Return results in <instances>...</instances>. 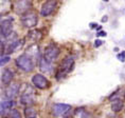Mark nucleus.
<instances>
[{
  "instance_id": "nucleus-1",
  "label": "nucleus",
  "mask_w": 125,
  "mask_h": 118,
  "mask_svg": "<svg viewBox=\"0 0 125 118\" xmlns=\"http://www.w3.org/2000/svg\"><path fill=\"white\" fill-rule=\"evenodd\" d=\"M73 69H74V58L72 57V56L68 55L62 59V63L59 64L58 70H57L56 75H55L56 80H61L62 78H64L68 73L72 72Z\"/></svg>"
},
{
  "instance_id": "nucleus-12",
  "label": "nucleus",
  "mask_w": 125,
  "mask_h": 118,
  "mask_svg": "<svg viewBox=\"0 0 125 118\" xmlns=\"http://www.w3.org/2000/svg\"><path fill=\"white\" fill-rule=\"evenodd\" d=\"M14 78V73L13 71L9 70V69H4L3 72L1 73V83L4 85H8L9 83H11V81Z\"/></svg>"
},
{
  "instance_id": "nucleus-5",
  "label": "nucleus",
  "mask_w": 125,
  "mask_h": 118,
  "mask_svg": "<svg viewBox=\"0 0 125 118\" xmlns=\"http://www.w3.org/2000/svg\"><path fill=\"white\" fill-rule=\"evenodd\" d=\"M57 7V1L56 0H47V1L42 5L40 8V16L42 17H48L53 12L56 10Z\"/></svg>"
},
{
  "instance_id": "nucleus-17",
  "label": "nucleus",
  "mask_w": 125,
  "mask_h": 118,
  "mask_svg": "<svg viewBox=\"0 0 125 118\" xmlns=\"http://www.w3.org/2000/svg\"><path fill=\"white\" fill-rule=\"evenodd\" d=\"M8 117L9 118H22V117H21L20 112L18 110H16V109H12V110L9 111Z\"/></svg>"
},
{
  "instance_id": "nucleus-27",
  "label": "nucleus",
  "mask_w": 125,
  "mask_h": 118,
  "mask_svg": "<svg viewBox=\"0 0 125 118\" xmlns=\"http://www.w3.org/2000/svg\"><path fill=\"white\" fill-rule=\"evenodd\" d=\"M90 29H98V23H94V22H91L89 24Z\"/></svg>"
},
{
  "instance_id": "nucleus-3",
  "label": "nucleus",
  "mask_w": 125,
  "mask_h": 118,
  "mask_svg": "<svg viewBox=\"0 0 125 118\" xmlns=\"http://www.w3.org/2000/svg\"><path fill=\"white\" fill-rule=\"evenodd\" d=\"M38 22V16L34 11H29L21 17V23L26 29H33L37 25Z\"/></svg>"
},
{
  "instance_id": "nucleus-7",
  "label": "nucleus",
  "mask_w": 125,
  "mask_h": 118,
  "mask_svg": "<svg viewBox=\"0 0 125 118\" xmlns=\"http://www.w3.org/2000/svg\"><path fill=\"white\" fill-rule=\"evenodd\" d=\"M71 110V105L66 103H54L52 105V114L54 117H61Z\"/></svg>"
},
{
  "instance_id": "nucleus-2",
  "label": "nucleus",
  "mask_w": 125,
  "mask_h": 118,
  "mask_svg": "<svg viewBox=\"0 0 125 118\" xmlns=\"http://www.w3.org/2000/svg\"><path fill=\"white\" fill-rule=\"evenodd\" d=\"M17 67H19L21 71L26 73H30L34 70V62H33V58L29 56L28 54H22L20 56H18L15 60Z\"/></svg>"
},
{
  "instance_id": "nucleus-10",
  "label": "nucleus",
  "mask_w": 125,
  "mask_h": 118,
  "mask_svg": "<svg viewBox=\"0 0 125 118\" xmlns=\"http://www.w3.org/2000/svg\"><path fill=\"white\" fill-rule=\"evenodd\" d=\"M19 90H20V85L18 84V83H16V82L11 83V84H9L7 86V89H5V91H4L5 97L8 99H12V100H13V99L18 95Z\"/></svg>"
},
{
  "instance_id": "nucleus-8",
  "label": "nucleus",
  "mask_w": 125,
  "mask_h": 118,
  "mask_svg": "<svg viewBox=\"0 0 125 118\" xmlns=\"http://www.w3.org/2000/svg\"><path fill=\"white\" fill-rule=\"evenodd\" d=\"M35 101V97H34V90L31 86L28 85V90L22 92L20 96V102L26 105H32Z\"/></svg>"
},
{
  "instance_id": "nucleus-22",
  "label": "nucleus",
  "mask_w": 125,
  "mask_h": 118,
  "mask_svg": "<svg viewBox=\"0 0 125 118\" xmlns=\"http://www.w3.org/2000/svg\"><path fill=\"white\" fill-rule=\"evenodd\" d=\"M10 61V57L9 56H5V55H1V60H0V66L3 67L5 63H8Z\"/></svg>"
},
{
  "instance_id": "nucleus-31",
  "label": "nucleus",
  "mask_w": 125,
  "mask_h": 118,
  "mask_svg": "<svg viewBox=\"0 0 125 118\" xmlns=\"http://www.w3.org/2000/svg\"><path fill=\"white\" fill-rule=\"evenodd\" d=\"M124 99H125V93H124Z\"/></svg>"
},
{
  "instance_id": "nucleus-29",
  "label": "nucleus",
  "mask_w": 125,
  "mask_h": 118,
  "mask_svg": "<svg viewBox=\"0 0 125 118\" xmlns=\"http://www.w3.org/2000/svg\"><path fill=\"white\" fill-rule=\"evenodd\" d=\"M30 118H37L36 116H32V117H30Z\"/></svg>"
},
{
  "instance_id": "nucleus-9",
  "label": "nucleus",
  "mask_w": 125,
  "mask_h": 118,
  "mask_svg": "<svg viewBox=\"0 0 125 118\" xmlns=\"http://www.w3.org/2000/svg\"><path fill=\"white\" fill-rule=\"evenodd\" d=\"M13 31V19H3L1 21V26H0V33L1 36L4 38H8L11 35Z\"/></svg>"
},
{
  "instance_id": "nucleus-14",
  "label": "nucleus",
  "mask_w": 125,
  "mask_h": 118,
  "mask_svg": "<svg viewBox=\"0 0 125 118\" xmlns=\"http://www.w3.org/2000/svg\"><path fill=\"white\" fill-rule=\"evenodd\" d=\"M14 105V101L12 99H8V100H2L1 101V105H0V110H1V115L4 114L7 111L12 110Z\"/></svg>"
},
{
  "instance_id": "nucleus-26",
  "label": "nucleus",
  "mask_w": 125,
  "mask_h": 118,
  "mask_svg": "<svg viewBox=\"0 0 125 118\" xmlns=\"http://www.w3.org/2000/svg\"><path fill=\"white\" fill-rule=\"evenodd\" d=\"M96 35H98L99 37H105L106 35H107V34H106L105 31H101V32H99L98 34H96Z\"/></svg>"
},
{
  "instance_id": "nucleus-30",
  "label": "nucleus",
  "mask_w": 125,
  "mask_h": 118,
  "mask_svg": "<svg viewBox=\"0 0 125 118\" xmlns=\"http://www.w3.org/2000/svg\"><path fill=\"white\" fill-rule=\"evenodd\" d=\"M103 1H105V2H107V1H109V0H103Z\"/></svg>"
},
{
  "instance_id": "nucleus-4",
  "label": "nucleus",
  "mask_w": 125,
  "mask_h": 118,
  "mask_svg": "<svg viewBox=\"0 0 125 118\" xmlns=\"http://www.w3.org/2000/svg\"><path fill=\"white\" fill-rule=\"evenodd\" d=\"M59 52L61 51H59L58 46L51 43V44H49L45 49V52H43V58H45L47 61H49V62H53V61L58 57Z\"/></svg>"
},
{
  "instance_id": "nucleus-6",
  "label": "nucleus",
  "mask_w": 125,
  "mask_h": 118,
  "mask_svg": "<svg viewBox=\"0 0 125 118\" xmlns=\"http://www.w3.org/2000/svg\"><path fill=\"white\" fill-rule=\"evenodd\" d=\"M32 83L35 88L39 90H46L50 86V81L42 74H35L32 77Z\"/></svg>"
},
{
  "instance_id": "nucleus-20",
  "label": "nucleus",
  "mask_w": 125,
  "mask_h": 118,
  "mask_svg": "<svg viewBox=\"0 0 125 118\" xmlns=\"http://www.w3.org/2000/svg\"><path fill=\"white\" fill-rule=\"evenodd\" d=\"M37 35H42V34L40 33L39 31H33V32H31V33L29 34V36L32 37L34 41H38V40L40 39V37H37Z\"/></svg>"
},
{
  "instance_id": "nucleus-21",
  "label": "nucleus",
  "mask_w": 125,
  "mask_h": 118,
  "mask_svg": "<svg viewBox=\"0 0 125 118\" xmlns=\"http://www.w3.org/2000/svg\"><path fill=\"white\" fill-rule=\"evenodd\" d=\"M9 1V0H1V15L7 13V12L10 10V7H7V2Z\"/></svg>"
},
{
  "instance_id": "nucleus-23",
  "label": "nucleus",
  "mask_w": 125,
  "mask_h": 118,
  "mask_svg": "<svg viewBox=\"0 0 125 118\" xmlns=\"http://www.w3.org/2000/svg\"><path fill=\"white\" fill-rule=\"evenodd\" d=\"M118 59L122 62H124L125 61V51H123L121 53V54H118Z\"/></svg>"
},
{
  "instance_id": "nucleus-15",
  "label": "nucleus",
  "mask_w": 125,
  "mask_h": 118,
  "mask_svg": "<svg viewBox=\"0 0 125 118\" xmlns=\"http://www.w3.org/2000/svg\"><path fill=\"white\" fill-rule=\"evenodd\" d=\"M123 107H124V103L121 99H115V100H114V102L111 103V110L114 112H115V113L121 112Z\"/></svg>"
},
{
  "instance_id": "nucleus-13",
  "label": "nucleus",
  "mask_w": 125,
  "mask_h": 118,
  "mask_svg": "<svg viewBox=\"0 0 125 118\" xmlns=\"http://www.w3.org/2000/svg\"><path fill=\"white\" fill-rule=\"evenodd\" d=\"M39 69L42 73H50L52 71V62L47 61L45 58L39 59Z\"/></svg>"
},
{
  "instance_id": "nucleus-28",
  "label": "nucleus",
  "mask_w": 125,
  "mask_h": 118,
  "mask_svg": "<svg viewBox=\"0 0 125 118\" xmlns=\"http://www.w3.org/2000/svg\"><path fill=\"white\" fill-rule=\"evenodd\" d=\"M107 20H108V17H107V16H103V18H102V22H107Z\"/></svg>"
},
{
  "instance_id": "nucleus-18",
  "label": "nucleus",
  "mask_w": 125,
  "mask_h": 118,
  "mask_svg": "<svg viewBox=\"0 0 125 118\" xmlns=\"http://www.w3.org/2000/svg\"><path fill=\"white\" fill-rule=\"evenodd\" d=\"M20 40H15V41H13V42H11V45L9 46V49H8V52L9 53H13V52H15V50H16L18 46L20 45Z\"/></svg>"
},
{
  "instance_id": "nucleus-11",
  "label": "nucleus",
  "mask_w": 125,
  "mask_h": 118,
  "mask_svg": "<svg viewBox=\"0 0 125 118\" xmlns=\"http://www.w3.org/2000/svg\"><path fill=\"white\" fill-rule=\"evenodd\" d=\"M31 8V3L29 0H17L15 2V12L17 14L23 15L27 12H29V8Z\"/></svg>"
},
{
  "instance_id": "nucleus-24",
  "label": "nucleus",
  "mask_w": 125,
  "mask_h": 118,
  "mask_svg": "<svg viewBox=\"0 0 125 118\" xmlns=\"http://www.w3.org/2000/svg\"><path fill=\"white\" fill-rule=\"evenodd\" d=\"M102 44H103V41H102V40L96 39L95 41H94V44H93V45H94V48H99V46H101Z\"/></svg>"
},
{
  "instance_id": "nucleus-19",
  "label": "nucleus",
  "mask_w": 125,
  "mask_h": 118,
  "mask_svg": "<svg viewBox=\"0 0 125 118\" xmlns=\"http://www.w3.org/2000/svg\"><path fill=\"white\" fill-rule=\"evenodd\" d=\"M24 114H26V117L27 118H30V117H32V116H35L36 112H35V110H34L33 108H31L30 105H28V108L26 109V111H24Z\"/></svg>"
},
{
  "instance_id": "nucleus-16",
  "label": "nucleus",
  "mask_w": 125,
  "mask_h": 118,
  "mask_svg": "<svg viewBox=\"0 0 125 118\" xmlns=\"http://www.w3.org/2000/svg\"><path fill=\"white\" fill-rule=\"evenodd\" d=\"M27 51H28L27 54L29 56H31V57H35L36 55H38V46L36 44H32L31 46L28 48Z\"/></svg>"
},
{
  "instance_id": "nucleus-25",
  "label": "nucleus",
  "mask_w": 125,
  "mask_h": 118,
  "mask_svg": "<svg viewBox=\"0 0 125 118\" xmlns=\"http://www.w3.org/2000/svg\"><path fill=\"white\" fill-rule=\"evenodd\" d=\"M82 118H92V115L87 112H84V114L82 115Z\"/></svg>"
}]
</instances>
